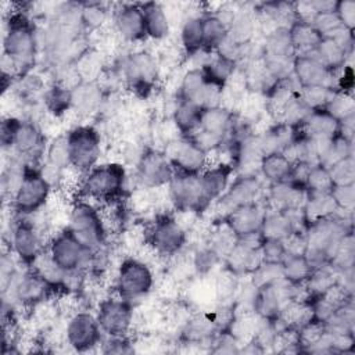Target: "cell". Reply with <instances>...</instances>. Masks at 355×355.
Masks as SVG:
<instances>
[{"instance_id": "6da1fadb", "label": "cell", "mask_w": 355, "mask_h": 355, "mask_svg": "<svg viewBox=\"0 0 355 355\" xmlns=\"http://www.w3.org/2000/svg\"><path fill=\"white\" fill-rule=\"evenodd\" d=\"M3 36V78L28 75L36 57V31L28 15L18 10L6 18Z\"/></svg>"}, {"instance_id": "7a4b0ae2", "label": "cell", "mask_w": 355, "mask_h": 355, "mask_svg": "<svg viewBox=\"0 0 355 355\" xmlns=\"http://www.w3.org/2000/svg\"><path fill=\"white\" fill-rule=\"evenodd\" d=\"M126 169L118 161L98 164L82 178L78 198L103 205L121 201L125 194Z\"/></svg>"}, {"instance_id": "3957f363", "label": "cell", "mask_w": 355, "mask_h": 355, "mask_svg": "<svg viewBox=\"0 0 355 355\" xmlns=\"http://www.w3.org/2000/svg\"><path fill=\"white\" fill-rule=\"evenodd\" d=\"M44 133L33 121L10 115L1 122L4 150L8 148L25 164L36 165V159H39L44 150Z\"/></svg>"}, {"instance_id": "277c9868", "label": "cell", "mask_w": 355, "mask_h": 355, "mask_svg": "<svg viewBox=\"0 0 355 355\" xmlns=\"http://www.w3.org/2000/svg\"><path fill=\"white\" fill-rule=\"evenodd\" d=\"M155 286V276L153 266L137 257H125L114 275L115 295L129 301L136 306L153 291Z\"/></svg>"}, {"instance_id": "5b68a950", "label": "cell", "mask_w": 355, "mask_h": 355, "mask_svg": "<svg viewBox=\"0 0 355 355\" xmlns=\"http://www.w3.org/2000/svg\"><path fill=\"white\" fill-rule=\"evenodd\" d=\"M67 229L92 251L101 250L108 239L98 207L82 198L69 205Z\"/></svg>"}, {"instance_id": "8992f818", "label": "cell", "mask_w": 355, "mask_h": 355, "mask_svg": "<svg viewBox=\"0 0 355 355\" xmlns=\"http://www.w3.org/2000/svg\"><path fill=\"white\" fill-rule=\"evenodd\" d=\"M53 190L54 189L44 179L39 166L25 164L22 180L10 201L15 218L32 216L43 209Z\"/></svg>"}, {"instance_id": "52a82bcc", "label": "cell", "mask_w": 355, "mask_h": 355, "mask_svg": "<svg viewBox=\"0 0 355 355\" xmlns=\"http://www.w3.org/2000/svg\"><path fill=\"white\" fill-rule=\"evenodd\" d=\"M119 76L136 96L147 97L159 78V62L147 50L133 51L122 60Z\"/></svg>"}, {"instance_id": "ba28073f", "label": "cell", "mask_w": 355, "mask_h": 355, "mask_svg": "<svg viewBox=\"0 0 355 355\" xmlns=\"http://www.w3.org/2000/svg\"><path fill=\"white\" fill-rule=\"evenodd\" d=\"M189 232L171 212H159L147 225V244L164 259L172 258L183 251Z\"/></svg>"}, {"instance_id": "9c48e42d", "label": "cell", "mask_w": 355, "mask_h": 355, "mask_svg": "<svg viewBox=\"0 0 355 355\" xmlns=\"http://www.w3.org/2000/svg\"><path fill=\"white\" fill-rule=\"evenodd\" d=\"M46 250L53 261L65 272L92 270L96 251L86 248L67 227L50 237Z\"/></svg>"}, {"instance_id": "30bf717a", "label": "cell", "mask_w": 355, "mask_h": 355, "mask_svg": "<svg viewBox=\"0 0 355 355\" xmlns=\"http://www.w3.org/2000/svg\"><path fill=\"white\" fill-rule=\"evenodd\" d=\"M71 166L80 173L98 165L101 157V133L92 125H75L67 132Z\"/></svg>"}, {"instance_id": "8fae6325", "label": "cell", "mask_w": 355, "mask_h": 355, "mask_svg": "<svg viewBox=\"0 0 355 355\" xmlns=\"http://www.w3.org/2000/svg\"><path fill=\"white\" fill-rule=\"evenodd\" d=\"M46 245L44 234L31 218H15L10 226V251L21 265L31 268Z\"/></svg>"}, {"instance_id": "7c38bea8", "label": "cell", "mask_w": 355, "mask_h": 355, "mask_svg": "<svg viewBox=\"0 0 355 355\" xmlns=\"http://www.w3.org/2000/svg\"><path fill=\"white\" fill-rule=\"evenodd\" d=\"M96 318L104 336H129L135 326V305L118 295H107L97 302Z\"/></svg>"}, {"instance_id": "4fadbf2b", "label": "cell", "mask_w": 355, "mask_h": 355, "mask_svg": "<svg viewBox=\"0 0 355 355\" xmlns=\"http://www.w3.org/2000/svg\"><path fill=\"white\" fill-rule=\"evenodd\" d=\"M166 193L169 202L176 212H196L200 215L207 209L201 193L200 173L175 171L166 184Z\"/></svg>"}, {"instance_id": "5bb4252c", "label": "cell", "mask_w": 355, "mask_h": 355, "mask_svg": "<svg viewBox=\"0 0 355 355\" xmlns=\"http://www.w3.org/2000/svg\"><path fill=\"white\" fill-rule=\"evenodd\" d=\"M64 336L67 345L76 352L92 351L103 343V331L96 315L82 309L68 316Z\"/></svg>"}, {"instance_id": "9a60e30c", "label": "cell", "mask_w": 355, "mask_h": 355, "mask_svg": "<svg viewBox=\"0 0 355 355\" xmlns=\"http://www.w3.org/2000/svg\"><path fill=\"white\" fill-rule=\"evenodd\" d=\"M175 169L164 151L144 148L135 165V178L139 189L166 187Z\"/></svg>"}, {"instance_id": "2e32d148", "label": "cell", "mask_w": 355, "mask_h": 355, "mask_svg": "<svg viewBox=\"0 0 355 355\" xmlns=\"http://www.w3.org/2000/svg\"><path fill=\"white\" fill-rule=\"evenodd\" d=\"M164 154L179 172L200 173L209 165L208 153L191 136H179L168 141Z\"/></svg>"}, {"instance_id": "e0dca14e", "label": "cell", "mask_w": 355, "mask_h": 355, "mask_svg": "<svg viewBox=\"0 0 355 355\" xmlns=\"http://www.w3.org/2000/svg\"><path fill=\"white\" fill-rule=\"evenodd\" d=\"M261 193L262 182L258 175H236L222 197L214 202L218 219L222 220L233 209L257 201Z\"/></svg>"}, {"instance_id": "ac0fdd59", "label": "cell", "mask_w": 355, "mask_h": 355, "mask_svg": "<svg viewBox=\"0 0 355 355\" xmlns=\"http://www.w3.org/2000/svg\"><path fill=\"white\" fill-rule=\"evenodd\" d=\"M266 209L268 205L257 200L233 209L222 220L230 227L237 239H244L261 234V227Z\"/></svg>"}, {"instance_id": "d6986e66", "label": "cell", "mask_w": 355, "mask_h": 355, "mask_svg": "<svg viewBox=\"0 0 355 355\" xmlns=\"http://www.w3.org/2000/svg\"><path fill=\"white\" fill-rule=\"evenodd\" d=\"M336 73L324 67L315 55H295L293 61V76L300 87L305 86H327L336 90Z\"/></svg>"}, {"instance_id": "ffe728a7", "label": "cell", "mask_w": 355, "mask_h": 355, "mask_svg": "<svg viewBox=\"0 0 355 355\" xmlns=\"http://www.w3.org/2000/svg\"><path fill=\"white\" fill-rule=\"evenodd\" d=\"M112 28L121 42L136 43L146 39L144 18L140 4H121L112 12Z\"/></svg>"}, {"instance_id": "44dd1931", "label": "cell", "mask_w": 355, "mask_h": 355, "mask_svg": "<svg viewBox=\"0 0 355 355\" xmlns=\"http://www.w3.org/2000/svg\"><path fill=\"white\" fill-rule=\"evenodd\" d=\"M234 173V165L223 162L211 164L202 172H200L201 193L207 208L222 197V194L232 183V175Z\"/></svg>"}, {"instance_id": "7402d4cb", "label": "cell", "mask_w": 355, "mask_h": 355, "mask_svg": "<svg viewBox=\"0 0 355 355\" xmlns=\"http://www.w3.org/2000/svg\"><path fill=\"white\" fill-rule=\"evenodd\" d=\"M305 198L306 190L302 186L291 180H284L279 183H270L266 196V205L268 208L276 211L300 209L304 207Z\"/></svg>"}, {"instance_id": "603a6c76", "label": "cell", "mask_w": 355, "mask_h": 355, "mask_svg": "<svg viewBox=\"0 0 355 355\" xmlns=\"http://www.w3.org/2000/svg\"><path fill=\"white\" fill-rule=\"evenodd\" d=\"M104 92L98 80L80 82L72 89V111L78 116H89L101 110Z\"/></svg>"}, {"instance_id": "cb8c5ba5", "label": "cell", "mask_w": 355, "mask_h": 355, "mask_svg": "<svg viewBox=\"0 0 355 355\" xmlns=\"http://www.w3.org/2000/svg\"><path fill=\"white\" fill-rule=\"evenodd\" d=\"M236 121L237 118L234 111L223 105L202 108L200 126L197 130L225 139L234 126Z\"/></svg>"}, {"instance_id": "d4e9b609", "label": "cell", "mask_w": 355, "mask_h": 355, "mask_svg": "<svg viewBox=\"0 0 355 355\" xmlns=\"http://www.w3.org/2000/svg\"><path fill=\"white\" fill-rule=\"evenodd\" d=\"M298 128L309 137L330 139L340 132V122L326 108H320L309 111Z\"/></svg>"}, {"instance_id": "484cf974", "label": "cell", "mask_w": 355, "mask_h": 355, "mask_svg": "<svg viewBox=\"0 0 355 355\" xmlns=\"http://www.w3.org/2000/svg\"><path fill=\"white\" fill-rule=\"evenodd\" d=\"M144 18L146 36L153 40H164L171 32V19L165 8L155 1L140 4Z\"/></svg>"}, {"instance_id": "4316f807", "label": "cell", "mask_w": 355, "mask_h": 355, "mask_svg": "<svg viewBox=\"0 0 355 355\" xmlns=\"http://www.w3.org/2000/svg\"><path fill=\"white\" fill-rule=\"evenodd\" d=\"M288 33H290V40L295 51V55L312 54L316 46L323 39L322 35L316 31V28L311 22L301 21V19H295L288 26Z\"/></svg>"}, {"instance_id": "83f0119b", "label": "cell", "mask_w": 355, "mask_h": 355, "mask_svg": "<svg viewBox=\"0 0 355 355\" xmlns=\"http://www.w3.org/2000/svg\"><path fill=\"white\" fill-rule=\"evenodd\" d=\"M294 168V162L283 153H272L263 155L259 162V173L269 183L288 180Z\"/></svg>"}, {"instance_id": "f1b7e54d", "label": "cell", "mask_w": 355, "mask_h": 355, "mask_svg": "<svg viewBox=\"0 0 355 355\" xmlns=\"http://www.w3.org/2000/svg\"><path fill=\"white\" fill-rule=\"evenodd\" d=\"M180 47L187 57L204 50L202 15H187L180 26Z\"/></svg>"}, {"instance_id": "f546056e", "label": "cell", "mask_w": 355, "mask_h": 355, "mask_svg": "<svg viewBox=\"0 0 355 355\" xmlns=\"http://www.w3.org/2000/svg\"><path fill=\"white\" fill-rule=\"evenodd\" d=\"M202 107L191 101L178 100L172 114V122L180 136H191L200 126Z\"/></svg>"}, {"instance_id": "4dcf8cb0", "label": "cell", "mask_w": 355, "mask_h": 355, "mask_svg": "<svg viewBox=\"0 0 355 355\" xmlns=\"http://www.w3.org/2000/svg\"><path fill=\"white\" fill-rule=\"evenodd\" d=\"M258 22L254 10H239L234 21L227 29V37L237 46H244L252 42Z\"/></svg>"}, {"instance_id": "1f68e13d", "label": "cell", "mask_w": 355, "mask_h": 355, "mask_svg": "<svg viewBox=\"0 0 355 355\" xmlns=\"http://www.w3.org/2000/svg\"><path fill=\"white\" fill-rule=\"evenodd\" d=\"M237 68V61L215 51L211 54L209 60L201 68V71L204 72V76L209 82L225 87V85L229 82V79L233 76Z\"/></svg>"}, {"instance_id": "d6a6232c", "label": "cell", "mask_w": 355, "mask_h": 355, "mask_svg": "<svg viewBox=\"0 0 355 355\" xmlns=\"http://www.w3.org/2000/svg\"><path fill=\"white\" fill-rule=\"evenodd\" d=\"M44 108L53 118H61L72 111V89L54 82L43 96Z\"/></svg>"}, {"instance_id": "836d02e7", "label": "cell", "mask_w": 355, "mask_h": 355, "mask_svg": "<svg viewBox=\"0 0 355 355\" xmlns=\"http://www.w3.org/2000/svg\"><path fill=\"white\" fill-rule=\"evenodd\" d=\"M207 86V79L204 72L198 68L189 69L180 79L178 86V100L191 101L201 107L202 94Z\"/></svg>"}, {"instance_id": "e575fe53", "label": "cell", "mask_w": 355, "mask_h": 355, "mask_svg": "<svg viewBox=\"0 0 355 355\" xmlns=\"http://www.w3.org/2000/svg\"><path fill=\"white\" fill-rule=\"evenodd\" d=\"M312 55H315L330 71L338 72L344 65H347V57L349 53L333 39L323 37L313 50Z\"/></svg>"}, {"instance_id": "d590c367", "label": "cell", "mask_w": 355, "mask_h": 355, "mask_svg": "<svg viewBox=\"0 0 355 355\" xmlns=\"http://www.w3.org/2000/svg\"><path fill=\"white\" fill-rule=\"evenodd\" d=\"M283 279L295 286H304L309 279L313 266L304 254H287L282 262Z\"/></svg>"}, {"instance_id": "8d00e7d4", "label": "cell", "mask_w": 355, "mask_h": 355, "mask_svg": "<svg viewBox=\"0 0 355 355\" xmlns=\"http://www.w3.org/2000/svg\"><path fill=\"white\" fill-rule=\"evenodd\" d=\"M204 50L215 53L227 39V26L214 14L202 15Z\"/></svg>"}, {"instance_id": "74e56055", "label": "cell", "mask_w": 355, "mask_h": 355, "mask_svg": "<svg viewBox=\"0 0 355 355\" xmlns=\"http://www.w3.org/2000/svg\"><path fill=\"white\" fill-rule=\"evenodd\" d=\"M334 92V89L327 86H305L300 87L298 98L306 110H320L327 107Z\"/></svg>"}, {"instance_id": "f35d334b", "label": "cell", "mask_w": 355, "mask_h": 355, "mask_svg": "<svg viewBox=\"0 0 355 355\" xmlns=\"http://www.w3.org/2000/svg\"><path fill=\"white\" fill-rule=\"evenodd\" d=\"M108 10L100 3L80 4V25L90 31H100L107 26Z\"/></svg>"}, {"instance_id": "ab89813d", "label": "cell", "mask_w": 355, "mask_h": 355, "mask_svg": "<svg viewBox=\"0 0 355 355\" xmlns=\"http://www.w3.org/2000/svg\"><path fill=\"white\" fill-rule=\"evenodd\" d=\"M46 162L57 166L61 171L71 166L67 133L58 135L50 141L47 151H46Z\"/></svg>"}, {"instance_id": "60d3db41", "label": "cell", "mask_w": 355, "mask_h": 355, "mask_svg": "<svg viewBox=\"0 0 355 355\" xmlns=\"http://www.w3.org/2000/svg\"><path fill=\"white\" fill-rule=\"evenodd\" d=\"M333 182L329 169L320 164L311 165L306 179L305 190L309 193H330L333 189Z\"/></svg>"}, {"instance_id": "b9f144b4", "label": "cell", "mask_w": 355, "mask_h": 355, "mask_svg": "<svg viewBox=\"0 0 355 355\" xmlns=\"http://www.w3.org/2000/svg\"><path fill=\"white\" fill-rule=\"evenodd\" d=\"M283 279V270L282 263H273V262H265L262 261L261 265L250 275V282L257 287H265L269 284H273Z\"/></svg>"}, {"instance_id": "7bdbcfd3", "label": "cell", "mask_w": 355, "mask_h": 355, "mask_svg": "<svg viewBox=\"0 0 355 355\" xmlns=\"http://www.w3.org/2000/svg\"><path fill=\"white\" fill-rule=\"evenodd\" d=\"M329 173L331 178V182L334 186H348L354 184L355 182V165H354V157L348 155L329 168Z\"/></svg>"}, {"instance_id": "ee69618b", "label": "cell", "mask_w": 355, "mask_h": 355, "mask_svg": "<svg viewBox=\"0 0 355 355\" xmlns=\"http://www.w3.org/2000/svg\"><path fill=\"white\" fill-rule=\"evenodd\" d=\"M261 252H262V259L265 262H273V263H282L284 257L287 255L283 241L273 240V239H262Z\"/></svg>"}, {"instance_id": "f6af8a7d", "label": "cell", "mask_w": 355, "mask_h": 355, "mask_svg": "<svg viewBox=\"0 0 355 355\" xmlns=\"http://www.w3.org/2000/svg\"><path fill=\"white\" fill-rule=\"evenodd\" d=\"M330 194H331L338 211H344V212L351 214V211L354 208V202H355L354 184L333 186Z\"/></svg>"}, {"instance_id": "bcb514c9", "label": "cell", "mask_w": 355, "mask_h": 355, "mask_svg": "<svg viewBox=\"0 0 355 355\" xmlns=\"http://www.w3.org/2000/svg\"><path fill=\"white\" fill-rule=\"evenodd\" d=\"M103 352L105 354H132L135 351L133 343L129 336L123 337H107L101 343Z\"/></svg>"}, {"instance_id": "7dc6e473", "label": "cell", "mask_w": 355, "mask_h": 355, "mask_svg": "<svg viewBox=\"0 0 355 355\" xmlns=\"http://www.w3.org/2000/svg\"><path fill=\"white\" fill-rule=\"evenodd\" d=\"M334 12L337 14L341 24L349 29L354 31L355 25V1L344 0V1H336Z\"/></svg>"}]
</instances>
